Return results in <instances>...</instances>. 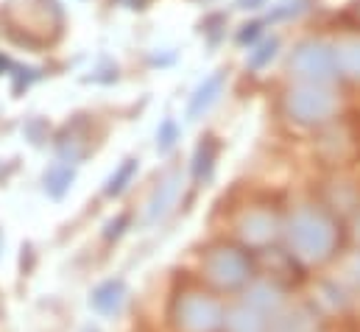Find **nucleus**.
Returning <instances> with one entry per match:
<instances>
[{
	"instance_id": "1",
	"label": "nucleus",
	"mask_w": 360,
	"mask_h": 332,
	"mask_svg": "<svg viewBox=\"0 0 360 332\" xmlns=\"http://www.w3.org/2000/svg\"><path fill=\"white\" fill-rule=\"evenodd\" d=\"M226 305L210 290H184L171 305L174 332H224Z\"/></svg>"
},
{
	"instance_id": "2",
	"label": "nucleus",
	"mask_w": 360,
	"mask_h": 332,
	"mask_svg": "<svg viewBox=\"0 0 360 332\" xmlns=\"http://www.w3.org/2000/svg\"><path fill=\"white\" fill-rule=\"evenodd\" d=\"M204 276L218 290H235V288H243L249 282L252 265H249V257L243 251L221 246V249H212L204 257Z\"/></svg>"
},
{
	"instance_id": "3",
	"label": "nucleus",
	"mask_w": 360,
	"mask_h": 332,
	"mask_svg": "<svg viewBox=\"0 0 360 332\" xmlns=\"http://www.w3.org/2000/svg\"><path fill=\"white\" fill-rule=\"evenodd\" d=\"M333 226L316 212H299L290 224V246L304 260H321L333 249Z\"/></svg>"
},
{
	"instance_id": "4",
	"label": "nucleus",
	"mask_w": 360,
	"mask_h": 332,
	"mask_svg": "<svg viewBox=\"0 0 360 332\" xmlns=\"http://www.w3.org/2000/svg\"><path fill=\"white\" fill-rule=\"evenodd\" d=\"M179 193H181V173L174 170V173H168V176L154 187V193H151V198H148V204H146V224L162 221V218L176 207Z\"/></svg>"
},
{
	"instance_id": "5",
	"label": "nucleus",
	"mask_w": 360,
	"mask_h": 332,
	"mask_svg": "<svg viewBox=\"0 0 360 332\" xmlns=\"http://www.w3.org/2000/svg\"><path fill=\"white\" fill-rule=\"evenodd\" d=\"M269 332H319V319L307 307L282 305L269 321Z\"/></svg>"
},
{
	"instance_id": "6",
	"label": "nucleus",
	"mask_w": 360,
	"mask_h": 332,
	"mask_svg": "<svg viewBox=\"0 0 360 332\" xmlns=\"http://www.w3.org/2000/svg\"><path fill=\"white\" fill-rule=\"evenodd\" d=\"M269 316L246 302L229 305L224 316V332H269Z\"/></svg>"
},
{
	"instance_id": "7",
	"label": "nucleus",
	"mask_w": 360,
	"mask_h": 332,
	"mask_svg": "<svg viewBox=\"0 0 360 332\" xmlns=\"http://www.w3.org/2000/svg\"><path fill=\"white\" fill-rule=\"evenodd\" d=\"M126 282L123 279H106L101 282L90 296V307L101 316H120L123 305H126Z\"/></svg>"
},
{
	"instance_id": "8",
	"label": "nucleus",
	"mask_w": 360,
	"mask_h": 332,
	"mask_svg": "<svg viewBox=\"0 0 360 332\" xmlns=\"http://www.w3.org/2000/svg\"><path fill=\"white\" fill-rule=\"evenodd\" d=\"M221 87H224V73H215V76H210L207 82H204L201 87H198V89H195V95L190 98V106H187V117H190V120L201 117V115H204V112L212 106V101L218 98Z\"/></svg>"
},
{
	"instance_id": "9",
	"label": "nucleus",
	"mask_w": 360,
	"mask_h": 332,
	"mask_svg": "<svg viewBox=\"0 0 360 332\" xmlns=\"http://www.w3.org/2000/svg\"><path fill=\"white\" fill-rule=\"evenodd\" d=\"M73 179H76V170L68 165V162H53V165L48 167V173H45V190H48V196L51 198H62L70 190Z\"/></svg>"
},
{
	"instance_id": "10",
	"label": "nucleus",
	"mask_w": 360,
	"mask_h": 332,
	"mask_svg": "<svg viewBox=\"0 0 360 332\" xmlns=\"http://www.w3.org/2000/svg\"><path fill=\"white\" fill-rule=\"evenodd\" d=\"M134 173H137V160H126L106 181V196H120L129 187V181L134 179Z\"/></svg>"
},
{
	"instance_id": "11",
	"label": "nucleus",
	"mask_w": 360,
	"mask_h": 332,
	"mask_svg": "<svg viewBox=\"0 0 360 332\" xmlns=\"http://www.w3.org/2000/svg\"><path fill=\"white\" fill-rule=\"evenodd\" d=\"M240 232H243V238H246L249 243H266L274 229H271L269 218H263V215H252V218L243 221V229H240Z\"/></svg>"
},
{
	"instance_id": "12",
	"label": "nucleus",
	"mask_w": 360,
	"mask_h": 332,
	"mask_svg": "<svg viewBox=\"0 0 360 332\" xmlns=\"http://www.w3.org/2000/svg\"><path fill=\"white\" fill-rule=\"evenodd\" d=\"M212 160H215V143H212V137H207V140L198 146V151H195V162H193V176H195L198 181L210 176Z\"/></svg>"
},
{
	"instance_id": "13",
	"label": "nucleus",
	"mask_w": 360,
	"mask_h": 332,
	"mask_svg": "<svg viewBox=\"0 0 360 332\" xmlns=\"http://www.w3.org/2000/svg\"><path fill=\"white\" fill-rule=\"evenodd\" d=\"M327 109V98H321L319 92H316V98H313V92H302L299 98H296V112L299 115H319V112H324Z\"/></svg>"
},
{
	"instance_id": "14",
	"label": "nucleus",
	"mask_w": 360,
	"mask_h": 332,
	"mask_svg": "<svg viewBox=\"0 0 360 332\" xmlns=\"http://www.w3.org/2000/svg\"><path fill=\"white\" fill-rule=\"evenodd\" d=\"M176 140H179L176 123H174V120H162L160 134H157V148H160V154H168V151L176 146Z\"/></svg>"
},
{
	"instance_id": "15",
	"label": "nucleus",
	"mask_w": 360,
	"mask_h": 332,
	"mask_svg": "<svg viewBox=\"0 0 360 332\" xmlns=\"http://www.w3.org/2000/svg\"><path fill=\"white\" fill-rule=\"evenodd\" d=\"M299 65H302V68H307V70H324V65H327V56H324V53H313V51H304V53L299 56Z\"/></svg>"
},
{
	"instance_id": "16",
	"label": "nucleus",
	"mask_w": 360,
	"mask_h": 332,
	"mask_svg": "<svg viewBox=\"0 0 360 332\" xmlns=\"http://www.w3.org/2000/svg\"><path fill=\"white\" fill-rule=\"evenodd\" d=\"M126 226H129V215H126V212H123V215H117V221H109V224H106V232H103V235H106V241H117V238L123 235V229H126Z\"/></svg>"
},
{
	"instance_id": "17",
	"label": "nucleus",
	"mask_w": 360,
	"mask_h": 332,
	"mask_svg": "<svg viewBox=\"0 0 360 332\" xmlns=\"http://www.w3.org/2000/svg\"><path fill=\"white\" fill-rule=\"evenodd\" d=\"M269 56H274V42H271V45H266V48H260V53L252 59V65H255V68H260V65H263Z\"/></svg>"
},
{
	"instance_id": "18",
	"label": "nucleus",
	"mask_w": 360,
	"mask_h": 332,
	"mask_svg": "<svg viewBox=\"0 0 360 332\" xmlns=\"http://www.w3.org/2000/svg\"><path fill=\"white\" fill-rule=\"evenodd\" d=\"M123 6H129V8H143L146 6V0H120Z\"/></svg>"
},
{
	"instance_id": "19",
	"label": "nucleus",
	"mask_w": 360,
	"mask_h": 332,
	"mask_svg": "<svg viewBox=\"0 0 360 332\" xmlns=\"http://www.w3.org/2000/svg\"><path fill=\"white\" fill-rule=\"evenodd\" d=\"M6 68H8V62H6V59H3V56H0V73H3V70H6Z\"/></svg>"
},
{
	"instance_id": "20",
	"label": "nucleus",
	"mask_w": 360,
	"mask_h": 332,
	"mask_svg": "<svg viewBox=\"0 0 360 332\" xmlns=\"http://www.w3.org/2000/svg\"><path fill=\"white\" fill-rule=\"evenodd\" d=\"M0 246H3V235H0Z\"/></svg>"
},
{
	"instance_id": "21",
	"label": "nucleus",
	"mask_w": 360,
	"mask_h": 332,
	"mask_svg": "<svg viewBox=\"0 0 360 332\" xmlns=\"http://www.w3.org/2000/svg\"><path fill=\"white\" fill-rule=\"evenodd\" d=\"M87 332H95V330H87Z\"/></svg>"
}]
</instances>
